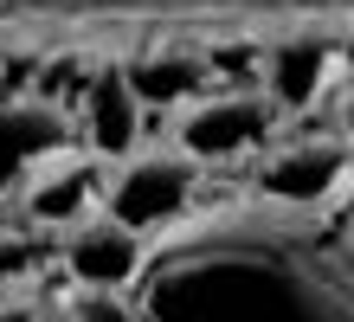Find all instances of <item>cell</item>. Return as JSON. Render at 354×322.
Returning a JSON list of instances; mask_svg holds the SVG:
<instances>
[{"instance_id":"cell-1","label":"cell","mask_w":354,"mask_h":322,"mask_svg":"<svg viewBox=\"0 0 354 322\" xmlns=\"http://www.w3.org/2000/svg\"><path fill=\"white\" fill-rule=\"evenodd\" d=\"M142 322H354V239L335 213L200 206L149 245Z\"/></svg>"},{"instance_id":"cell-2","label":"cell","mask_w":354,"mask_h":322,"mask_svg":"<svg viewBox=\"0 0 354 322\" xmlns=\"http://www.w3.org/2000/svg\"><path fill=\"white\" fill-rule=\"evenodd\" d=\"M200 193H206V168L180 142H142L136 155L110 161V200H103V213L136 226L142 239H161V232H174L180 220L200 213Z\"/></svg>"},{"instance_id":"cell-3","label":"cell","mask_w":354,"mask_h":322,"mask_svg":"<svg viewBox=\"0 0 354 322\" xmlns=\"http://www.w3.org/2000/svg\"><path fill=\"white\" fill-rule=\"evenodd\" d=\"M354 193V142L342 129H290L252 161V200L290 213H328Z\"/></svg>"},{"instance_id":"cell-4","label":"cell","mask_w":354,"mask_h":322,"mask_svg":"<svg viewBox=\"0 0 354 322\" xmlns=\"http://www.w3.org/2000/svg\"><path fill=\"white\" fill-rule=\"evenodd\" d=\"M277 136H283V110L258 84H213L200 103H187L168 123V142H180L206 175L213 168H239V161L252 168Z\"/></svg>"},{"instance_id":"cell-5","label":"cell","mask_w":354,"mask_h":322,"mask_svg":"<svg viewBox=\"0 0 354 322\" xmlns=\"http://www.w3.org/2000/svg\"><path fill=\"white\" fill-rule=\"evenodd\" d=\"M71 142H77L71 103H58L46 91H7L0 97V200L13 206L19 187H26L52 155H65Z\"/></svg>"},{"instance_id":"cell-6","label":"cell","mask_w":354,"mask_h":322,"mask_svg":"<svg viewBox=\"0 0 354 322\" xmlns=\"http://www.w3.org/2000/svg\"><path fill=\"white\" fill-rule=\"evenodd\" d=\"M149 245L136 226L110 220V213H91L71 232H58V277L71 290H103V296H129L149 271Z\"/></svg>"},{"instance_id":"cell-7","label":"cell","mask_w":354,"mask_h":322,"mask_svg":"<svg viewBox=\"0 0 354 322\" xmlns=\"http://www.w3.org/2000/svg\"><path fill=\"white\" fill-rule=\"evenodd\" d=\"M103 200H110V161H103L97 148L71 142L65 155H52L26 187H19L13 220H26L39 232H71L77 220L103 213Z\"/></svg>"},{"instance_id":"cell-8","label":"cell","mask_w":354,"mask_h":322,"mask_svg":"<svg viewBox=\"0 0 354 322\" xmlns=\"http://www.w3.org/2000/svg\"><path fill=\"white\" fill-rule=\"evenodd\" d=\"M71 116H77V142L97 148L103 161H122V155H136V148L149 142V110H142V97H136L129 71H122V58H97L91 64V78H84V91H77Z\"/></svg>"},{"instance_id":"cell-9","label":"cell","mask_w":354,"mask_h":322,"mask_svg":"<svg viewBox=\"0 0 354 322\" xmlns=\"http://www.w3.org/2000/svg\"><path fill=\"white\" fill-rule=\"evenodd\" d=\"M122 71H129L142 110H149V116H168V123L219 84L213 52H200V46H149V52H129V58H122Z\"/></svg>"},{"instance_id":"cell-10","label":"cell","mask_w":354,"mask_h":322,"mask_svg":"<svg viewBox=\"0 0 354 322\" xmlns=\"http://www.w3.org/2000/svg\"><path fill=\"white\" fill-rule=\"evenodd\" d=\"M335 71H342V52L328 46V39H283V46H270L258 58V91L277 103L283 116H303V110L322 103Z\"/></svg>"},{"instance_id":"cell-11","label":"cell","mask_w":354,"mask_h":322,"mask_svg":"<svg viewBox=\"0 0 354 322\" xmlns=\"http://www.w3.org/2000/svg\"><path fill=\"white\" fill-rule=\"evenodd\" d=\"M52 322H142L136 296H103V290H71L52 310Z\"/></svg>"},{"instance_id":"cell-12","label":"cell","mask_w":354,"mask_h":322,"mask_svg":"<svg viewBox=\"0 0 354 322\" xmlns=\"http://www.w3.org/2000/svg\"><path fill=\"white\" fill-rule=\"evenodd\" d=\"M335 129L354 142V84H342V97H335Z\"/></svg>"},{"instance_id":"cell-13","label":"cell","mask_w":354,"mask_h":322,"mask_svg":"<svg viewBox=\"0 0 354 322\" xmlns=\"http://www.w3.org/2000/svg\"><path fill=\"white\" fill-rule=\"evenodd\" d=\"M342 220H348V239H354V193H348V213H342Z\"/></svg>"},{"instance_id":"cell-14","label":"cell","mask_w":354,"mask_h":322,"mask_svg":"<svg viewBox=\"0 0 354 322\" xmlns=\"http://www.w3.org/2000/svg\"><path fill=\"white\" fill-rule=\"evenodd\" d=\"M7 91H13V84H7V78H0V97H7Z\"/></svg>"}]
</instances>
